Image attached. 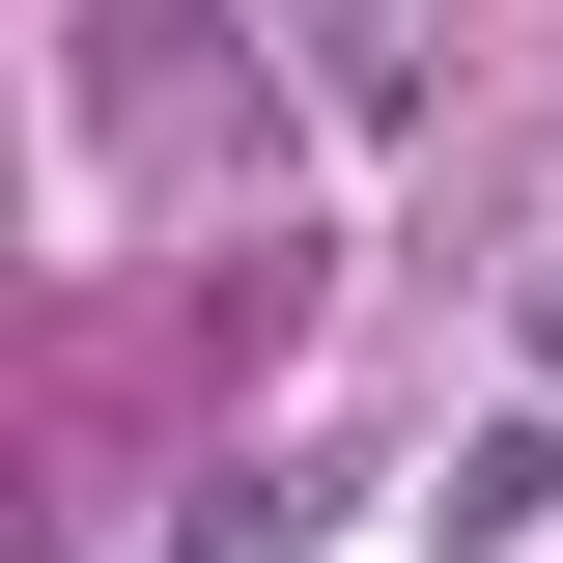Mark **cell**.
<instances>
[{
	"label": "cell",
	"instance_id": "obj_2",
	"mask_svg": "<svg viewBox=\"0 0 563 563\" xmlns=\"http://www.w3.org/2000/svg\"><path fill=\"white\" fill-rule=\"evenodd\" d=\"M536 395H563V254H536Z\"/></svg>",
	"mask_w": 563,
	"mask_h": 563
},
{
	"label": "cell",
	"instance_id": "obj_1",
	"mask_svg": "<svg viewBox=\"0 0 563 563\" xmlns=\"http://www.w3.org/2000/svg\"><path fill=\"white\" fill-rule=\"evenodd\" d=\"M536 536H563V395H507L451 451V563H536Z\"/></svg>",
	"mask_w": 563,
	"mask_h": 563
}]
</instances>
